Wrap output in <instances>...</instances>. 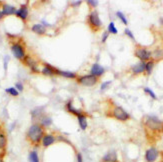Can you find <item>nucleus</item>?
<instances>
[{
  "mask_svg": "<svg viewBox=\"0 0 163 162\" xmlns=\"http://www.w3.org/2000/svg\"><path fill=\"white\" fill-rule=\"evenodd\" d=\"M44 134L45 128L38 123H33L26 132V140L33 146H38L41 143Z\"/></svg>",
  "mask_w": 163,
  "mask_h": 162,
  "instance_id": "nucleus-1",
  "label": "nucleus"
},
{
  "mask_svg": "<svg viewBox=\"0 0 163 162\" xmlns=\"http://www.w3.org/2000/svg\"><path fill=\"white\" fill-rule=\"evenodd\" d=\"M87 22L88 25L90 26L93 31H97L101 28L102 26V22L100 20V17H99V14L96 10H92L91 12L89 13L87 18Z\"/></svg>",
  "mask_w": 163,
  "mask_h": 162,
  "instance_id": "nucleus-2",
  "label": "nucleus"
},
{
  "mask_svg": "<svg viewBox=\"0 0 163 162\" xmlns=\"http://www.w3.org/2000/svg\"><path fill=\"white\" fill-rule=\"evenodd\" d=\"M76 81L78 82L80 85L87 86V87H91L98 83V77H95L91 74L88 75H80L76 78Z\"/></svg>",
  "mask_w": 163,
  "mask_h": 162,
  "instance_id": "nucleus-3",
  "label": "nucleus"
},
{
  "mask_svg": "<svg viewBox=\"0 0 163 162\" xmlns=\"http://www.w3.org/2000/svg\"><path fill=\"white\" fill-rule=\"evenodd\" d=\"M11 51H12V54L14 55L15 58L20 61L23 60L24 57L26 56L25 47L19 42H14V43L11 44Z\"/></svg>",
  "mask_w": 163,
  "mask_h": 162,
  "instance_id": "nucleus-4",
  "label": "nucleus"
},
{
  "mask_svg": "<svg viewBox=\"0 0 163 162\" xmlns=\"http://www.w3.org/2000/svg\"><path fill=\"white\" fill-rule=\"evenodd\" d=\"M145 125L152 131H160L162 127V122L156 117H147L145 120Z\"/></svg>",
  "mask_w": 163,
  "mask_h": 162,
  "instance_id": "nucleus-5",
  "label": "nucleus"
},
{
  "mask_svg": "<svg viewBox=\"0 0 163 162\" xmlns=\"http://www.w3.org/2000/svg\"><path fill=\"white\" fill-rule=\"evenodd\" d=\"M112 116L119 121H127L129 118H130L128 113L125 111L122 107H120V106H115V107L113 108Z\"/></svg>",
  "mask_w": 163,
  "mask_h": 162,
  "instance_id": "nucleus-6",
  "label": "nucleus"
},
{
  "mask_svg": "<svg viewBox=\"0 0 163 162\" xmlns=\"http://www.w3.org/2000/svg\"><path fill=\"white\" fill-rule=\"evenodd\" d=\"M22 61H23V63L25 64L26 66H28V67L30 68V70H31L32 72H34V73L41 72V71L39 70L37 60H36V59L33 58V57H31L30 55H26V56L24 57V59Z\"/></svg>",
  "mask_w": 163,
  "mask_h": 162,
  "instance_id": "nucleus-7",
  "label": "nucleus"
},
{
  "mask_svg": "<svg viewBox=\"0 0 163 162\" xmlns=\"http://www.w3.org/2000/svg\"><path fill=\"white\" fill-rule=\"evenodd\" d=\"M134 54H135V56L137 57L138 59H140V60L143 62L149 60V59L151 58V56H152V52L145 49V48H137V49L135 50Z\"/></svg>",
  "mask_w": 163,
  "mask_h": 162,
  "instance_id": "nucleus-8",
  "label": "nucleus"
},
{
  "mask_svg": "<svg viewBox=\"0 0 163 162\" xmlns=\"http://www.w3.org/2000/svg\"><path fill=\"white\" fill-rule=\"evenodd\" d=\"M159 156V151L155 147H151L145 152V160L146 162H155Z\"/></svg>",
  "mask_w": 163,
  "mask_h": 162,
  "instance_id": "nucleus-9",
  "label": "nucleus"
},
{
  "mask_svg": "<svg viewBox=\"0 0 163 162\" xmlns=\"http://www.w3.org/2000/svg\"><path fill=\"white\" fill-rule=\"evenodd\" d=\"M56 141H57V138H56L55 135L45 133L44 136H43V138H42V140H41V145H42L44 148H47V147H49V146L53 145Z\"/></svg>",
  "mask_w": 163,
  "mask_h": 162,
  "instance_id": "nucleus-10",
  "label": "nucleus"
},
{
  "mask_svg": "<svg viewBox=\"0 0 163 162\" xmlns=\"http://www.w3.org/2000/svg\"><path fill=\"white\" fill-rule=\"evenodd\" d=\"M28 14H29V10H28V7H27V5H26V4L21 5L20 8H19V9H17L16 13H15V15H16L18 18H20L21 20H23V21H25L26 19H27Z\"/></svg>",
  "mask_w": 163,
  "mask_h": 162,
  "instance_id": "nucleus-11",
  "label": "nucleus"
},
{
  "mask_svg": "<svg viewBox=\"0 0 163 162\" xmlns=\"http://www.w3.org/2000/svg\"><path fill=\"white\" fill-rule=\"evenodd\" d=\"M7 135L4 130L0 129V152L2 154H4L6 150V147H7Z\"/></svg>",
  "mask_w": 163,
  "mask_h": 162,
  "instance_id": "nucleus-12",
  "label": "nucleus"
},
{
  "mask_svg": "<svg viewBox=\"0 0 163 162\" xmlns=\"http://www.w3.org/2000/svg\"><path fill=\"white\" fill-rule=\"evenodd\" d=\"M55 75H57V76H61V77H65V78H70V79L77 78L76 73L71 72V71L60 70V69H58V68H56V69H55Z\"/></svg>",
  "mask_w": 163,
  "mask_h": 162,
  "instance_id": "nucleus-13",
  "label": "nucleus"
},
{
  "mask_svg": "<svg viewBox=\"0 0 163 162\" xmlns=\"http://www.w3.org/2000/svg\"><path fill=\"white\" fill-rule=\"evenodd\" d=\"M118 156L115 150H110L102 157V162H117Z\"/></svg>",
  "mask_w": 163,
  "mask_h": 162,
  "instance_id": "nucleus-14",
  "label": "nucleus"
},
{
  "mask_svg": "<svg viewBox=\"0 0 163 162\" xmlns=\"http://www.w3.org/2000/svg\"><path fill=\"white\" fill-rule=\"evenodd\" d=\"M90 72H91V75H93V76H95V77H100L101 75L104 74L105 70H104V68H103L101 65H99V64L95 63V64H93V65H92Z\"/></svg>",
  "mask_w": 163,
  "mask_h": 162,
  "instance_id": "nucleus-15",
  "label": "nucleus"
},
{
  "mask_svg": "<svg viewBox=\"0 0 163 162\" xmlns=\"http://www.w3.org/2000/svg\"><path fill=\"white\" fill-rule=\"evenodd\" d=\"M55 69H56V67L50 65L49 63H44L41 73L45 76H53V75H55Z\"/></svg>",
  "mask_w": 163,
  "mask_h": 162,
  "instance_id": "nucleus-16",
  "label": "nucleus"
},
{
  "mask_svg": "<svg viewBox=\"0 0 163 162\" xmlns=\"http://www.w3.org/2000/svg\"><path fill=\"white\" fill-rule=\"evenodd\" d=\"M16 8L12 5H9L7 3H3L2 4V13L4 14V16H7V15H12L16 13Z\"/></svg>",
  "mask_w": 163,
  "mask_h": 162,
  "instance_id": "nucleus-17",
  "label": "nucleus"
},
{
  "mask_svg": "<svg viewBox=\"0 0 163 162\" xmlns=\"http://www.w3.org/2000/svg\"><path fill=\"white\" fill-rule=\"evenodd\" d=\"M131 70L134 74H140V73H143L145 71V62L139 61L138 63L132 65Z\"/></svg>",
  "mask_w": 163,
  "mask_h": 162,
  "instance_id": "nucleus-18",
  "label": "nucleus"
},
{
  "mask_svg": "<svg viewBox=\"0 0 163 162\" xmlns=\"http://www.w3.org/2000/svg\"><path fill=\"white\" fill-rule=\"evenodd\" d=\"M65 107H66V110H67L68 112L71 113V114H73V115H75L76 117H78L79 115L83 114V112L81 111L80 109H78V108H75V107H74L73 104H72V101L67 102V104H66Z\"/></svg>",
  "mask_w": 163,
  "mask_h": 162,
  "instance_id": "nucleus-19",
  "label": "nucleus"
},
{
  "mask_svg": "<svg viewBox=\"0 0 163 162\" xmlns=\"http://www.w3.org/2000/svg\"><path fill=\"white\" fill-rule=\"evenodd\" d=\"M37 123L40 124V125L42 126V127H44V128L49 127V126L52 124V119H51V117L47 116V115H43V116L39 119Z\"/></svg>",
  "mask_w": 163,
  "mask_h": 162,
  "instance_id": "nucleus-20",
  "label": "nucleus"
},
{
  "mask_svg": "<svg viewBox=\"0 0 163 162\" xmlns=\"http://www.w3.org/2000/svg\"><path fill=\"white\" fill-rule=\"evenodd\" d=\"M31 30L38 35H44L46 33V27L42 24H34L31 27Z\"/></svg>",
  "mask_w": 163,
  "mask_h": 162,
  "instance_id": "nucleus-21",
  "label": "nucleus"
},
{
  "mask_svg": "<svg viewBox=\"0 0 163 162\" xmlns=\"http://www.w3.org/2000/svg\"><path fill=\"white\" fill-rule=\"evenodd\" d=\"M77 119H78V123H79V126H80L81 130H86L87 126H88V123H87V116L83 113V114L79 115L78 117H77Z\"/></svg>",
  "mask_w": 163,
  "mask_h": 162,
  "instance_id": "nucleus-22",
  "label": "nucleus"
},
{
  "mask_svg": "<svg viewBox=\"0 0 163 162\" xmlns=\"http://www.w3.org/2000/svg\"><path fill=\"white\" fill-rule=\"evenodd\" d=\"M28 161L29 162H40L38 153H37L36 150H32V151L29 152V155H28Z\"/></svg>",
  "mask_w": 163,
  "mask_h": 162,
  "instance_id": "nucleus-23",
  "label": "nucleus"
},
{
  "mask_svg": "<svg viewBox=\"0 0 163 162\" xmlns=\"http://www.w3.org/2000/svg\"><path fill=\"white\" fill-rule=\"evenodd\" d=\"M31 115H32V119H40L41 117L43 116V109L42 108H36V109H34L33 111L31 112Z\"/></svg>",
  "mask_w": 163,
  "mask_h": 162,
  "instance_id": "nucleus-24",
  "label": "nucleus"
},
{
  "mask_svg": "<svg viewBox=\"0 0 163 162\" xmlns=\"http://www.w3.org/2000/svg\"><path fill=\"white\" fill-rule=\"evenodd\" d=\"M154 67V61L152 60H149L148 62H145V71H146L147 74H151Z\"/></svg>",
  "mask_w": 163,
  "mask_h": 162,
  "instance_id": "nucleus-25",
  "label": "nucleus"
},
{
  "mask_svg": "<svg viewBox=\"0 0 163 162\" xmlns=\"http://www.w3.org/2000/svg\"><path fill=\"white\" fill-rule=\"evenodd\" d=\"M5 92L8 93V94H10L11 96H14V97H16V96H18V95H19V92L17 91V89H16L15 87L6 88V89H5Z\"/></svg>",
  "mask_w": 163,
  "mask_h": 162,
  "instance_id": "nucleus-26",
  "label": "nucleus"
},
{
  "mask_svg": "<svg viewBox=\"0 0 163 162\" xmlns=\"http://www.w3.org/2000/svg\"><path fill=\"white\" fill-rule=\"evenodd\" d=\"M107 32H108V33H111V34H117V33H118V30L116 29L114 22H110V23H109V25H108V30H107Z\"/></svg>",
  "mask_w": 163,
  "mask_h": 162,
  "instance_id": "nucleus-27",
  "label": "nucleus"
},
{
  "mask_svg": "<svg viewBox=\"0 0 163 162\" xmlns=\"http://www.w3.org/2000/svg\"><path fill=\"white\" fill-rule=\"evenodd\" d=\"M116 16H117L118 18H119L120 20L125 24V25H127V24H128V21H127V18H126V17H125V15L123 14L122 12H120V11H117V12H116Z\"/></svg>",
  "mask_w": 163,
  "mask_h": 162,
  "instance_id": "nucleus-28",
  "label": "nucleus"
},
{
  "mask_svg": "<svg viewBox=\"0 0 163 162\" xmlns=\"http://www.w3.org/2000/svg\"><path fill=\"white\" fill-rule=\"evenodd\" d=\"M144 92H146L147 94H148L149 96H150L152 99H157V96H156V94L153 92V90H152V89H150V88L145 87V88H144Z\"/></svg>",
  "mask_w": 163,
  "mask_h": 162,
  "instance_id": "nucleus-29",
  "label": "nucleus"
},
{
  "mask_svg": "<svg viewBox=\"0 0 163 162\" xmlns=\"http://www.w3.org/2000/svg\"><path fill=\"white\" fill-rule=\"evenodd\" d=\"M110 84H111V81H106V82H103V83L101 84V87H100L101 91H104V90H106L107 88H108L109 86H110Z\"/></svg>",
  "mask_w": 163,
  "mask_h": 162,
  "instance_id": "nucleus-30",
  "label": "nucleus"
},
{
  "mask_svg": "<svg viewBox=\"0 0 163 162\" xmlns=\"http://www.w3.org/2000/svg\"><path fill=\"white\" fill-rule=\"evenodd\" d=\"M15 88H16L18 92H22L24 89V86L21 82H16V83H15Z\"/></svg>",
  "mask_w": 163,
  "mask_h": 162,
  "instance_id": "nucleus-31",
  "label": "nucleus"
},
{
  "mask_svg": "<svg viewBox=\"0 0 163 162\" xmlns=\"http://www.w3.org/2000/svg\"><path fill=\"white\" fill-rule=\"evenodd\" d=\"M124 33H125V35H127V36L129 37V38H131V39H133V40H134V35H133V33L131 32V30L129 29V28H125Z\"/></svg>",
  "mask_w": 163,
  "mask_h": 162,
  "instance_id": "nucleus-32",
  "label": "nucleus"
},
{
  "mask_svg": "<svg viewBox=\"0 0 163 162\" xmlns=\"http://www.w3.org/2000/svg\"><path fill=\"white\" fill-rule=\"evenodd\" d=\"M87 4L91 7H96L98 5V1H95V0H87Z\"/></svg>",
  "mask_w": 163,
  "mask_h": 162,
  "instance_id": "nucleus-33",
  "label": "nucleus"
},
{
  "mask_svg": "<svg viewBox=\"0 0 163 162\" xmlns=\"http://www.w3.org/2000/svg\"><path fill=\"white\" fill-rule=\"evenodd\" d=\"M153 55L156 57V58H159L160 56H162L163 55V51L162 50H155L153 52Z\"/></svg>",
  "mask_w": 163,
  "mask_h": 162,
  "instance_id": "nucleus-34",
  "label": "nucleus"
},
{
  "mask_svg": "<svg viewBox=\"0 0 163 162\" xmlns=\"http://www.w3.org/2000/svg\"><path fill=\"white\" fill-rule=\"evenodd\" d=\"M108 35H109V33L107 32V31H105L104 33H103V35H102V39H101V42L102 43H105L107 40V38H108Z\"/></svg>",
  "mask_w": 163,
  "mask_h": 162,
  "instance_id": "nucleus-35",
  "label": "nucleus"
},
{
  "mask_svg": "<svg viewBox=\"0 0 163 162\" xmlns=\"http://www.w3.org/2000/svg\"><path fill=\"white\" fill-rule=\"evenodd\" d=\"M76 161L77 162H83V157H82V154H81L80 152L76 153Z\"/></svg>",
  "mask_w": 163,
  "mask_h": 162,
  "instance_id": "nucleus-36",
  "label": "nucleus"
},
{
  "mask_svg": "<svg viewBox=\"0 0 163 162\" xmlns=\"http://www.w3.org/2000/svg\"><path fill=\"white\" fill-rule=\"evenodd\" d=\"M82 3V1H74V2H70V5L71 6H79Z\"/></svg>",
  "mask_w": 163,
  "mask_h": 162,
  "instance_id": "nucleus-37",
  "label": "nucleus"
},
{
  "mask_svg": "<svg viewBox=\"0 0 163 162\" xmlns=\"http://www.w3.org/2000/svg\"><path fill=\"white\" fill-rule=\"evenodd\" d=\"M8 59H9V57H8V56H6L5 59H4V60H5V62H4V67H5V69H7V62H8Z\"/></svg>",
  "mask_w": 163,
  "mask_h": 162,
  "instance_id": "nucleus-38",
  "label": "nucleus"
},
{
  "mask_svg": "<svg viewBox=\"0 0 163 162\" xmlns=\"http://www.w3.org/2000/svg\"><path fill=\"white\" fill-rule=\"evenodd\" d=\"M3 18H4V14L2 13V11L0 10V20H2Z\"/></svg>",
  "mask_w": 163,
  "mask_h": 162,
  "instance_id": "nucleus-39",
  "label": "nucleus"
},
{
  "mask_svg": "<svg viewBox=\"0 0 163 162\" xmlns=\"http://www.w3.org/2000/svg\"><path fill=\"white\" fill-rule=\"evenodd\" d=\"M0 162H5L4 161V156H2V155H0Z\"/></svg>",
  "mask_w": 163,
  "mask_h": 162,
  "instance_id": "nucleus-40",
  "label": "nucleus"
},
{
  "mask_svg": "<svg viewBox=\"0 0 163 162\" xmlns=\"http://www.w3.org/2000/svg\"><path fill=\"white\" fill-rule=\"evenodd\" d=\"M161 131L163 132V123H162V127H161Z\"/></svg>",
  "mask_w": 163,
  "mask_h": 162,
  "instance_id": "nucleus-41",
  "label": "nucleus"
},
{
  "mask_svg": "<svg viewBox=\"0 0 163 162\" xmlns=\"http://www.w3.org/2000/svg\"><path fill=\"white\" fill-rule=\"evenodd\" d=\"M0 129H1V128H0Z\"/></svg>",
  "mask_w": 163,
  "mask_h": 162,
  "instance_id": "nucleus-42",
  "label": "nucleus"
},
{
  "mask_svg": "<svg viewBox=\"0 0 163 162\" xmlns=\"http://www.w3.org/2000/svg\"><path fill=\"white\" fill-rule=\"evenodd\" d=\"M117 162H118V161H117Z\"/></svg>",
  "mask_w": 163,
  "mask_h": 162,
  "instance_id": "nucleus-43",
  "label": "nucleus"
}]
</instances>
